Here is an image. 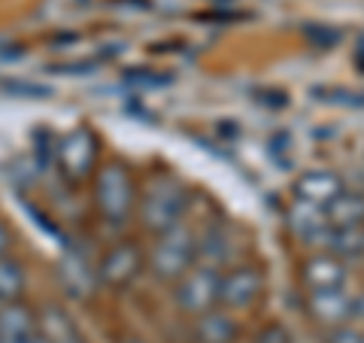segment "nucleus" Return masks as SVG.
I'll list each match as a JSON object with an SVG mask.
<instances>
[{
	"instance_id": "f03ea898",
	"label": "nucleus",
	"mask_w": 364,
	"mask_h": 343,
	"mask_svg": "<svg viewBox=\"0 0 364 343\" xmlns=\"http://www.w3.org/2000/svg\"><path fill=\"white\" fill-rule=\"evenodd\" d=\"M136 189L131 170L122 162H109L95 170V207L107 225H124L134 213Z\"/></svg>"
},
{
	"instance_id": "39448f33",
	"label": "nucleus",
	"mask_w": 364,
	"mask_h": 343,
	"mask_svg": "<svg viewBox=\"0 0 364 343\" xmlns=\"http://www.w3.org/2000/svg\"><path fill=\"white\" fill-rule=\"evenodd\" d=\"M219 280L222 273L215 270V265H200L186 270L176 280V292H173L176 307L188 316H200L213 310L219 304Z\"/></svg>"
},
{
	"instance_id": "0eeeda50",
	"label": "nucleus",
	"mask_w": 364,
	"mask_h": 343,
	"mask_svg": "<svg viewBox=\"0 0 364 343\" xmlns=\"http://www.w3.org/2000/svg\"><path fill=\"white\" fill-rule=\"evenodd\" d=\"M261 292H264V273L252 265L228 270L219 280V304L225 310H243V307L255 304Z\"/></svg>"
},
{
	"instance_id": "9b49d317",
	"label": "nucleus",
	"mask_w": 364,
	"mask_h": 343,
	"mask_svg": "<svg viewBox=\"0 0 364 343\" xmlns=\"http://www.w3.org/2000/svg\"><path fill=\"white\" fill-rule=\"evenodd\" d=\"M289 228L291 234L304 240L310 246H322L328 234H331V225L325 219V210L316 207V204H306V201H294V207L289 210Z\"/></svg>"
},
{
	"instance_id": "412c9836",
	"label": "nucleus",
	"mask_w": 364,
	"mask_h": 343,
	"mask_svg": "<svg viewBox=\"0 0 364 343\" xmlns=\"http://www.w3.org/2000/svg\"><path fill=\"white\" fill-rule=\"evenodd\" d=\"M124 83L134 85V88H167L173 85V76L170 73H158V70H128L124 73Z\"/></svg>"
},
{
	"instance_id": "c756f323",
	"label": "nucleus",
	"mask_w": 364,
	"mask_h": 343,
	"mask_svg": "<svg viewBox=\"0 0 364 343\" xmlns=\"http://www.w3.org/2000/svg\"><path fill=\"white\" fill-rule=\"evenodd\" d=\"M119 343H146V340H140V337H124V340H119Z\"/></svg>"
},
{
	"instance_id": "7ed1b4c3",
	"label": "nucleus",
	"mask_w": 364,
	"mask_h": 343,
	"mask_svg": "<svg viewBox=\"0 0 364 343\" xmlns=\"http://www.w3.org/2000/svg\"><path fill=\"white\" fill-rule=\"evenodd\" d=\"M195 261H198V237L191 234V228L176 225V228H170V231L158 234L146 268H149L155 280L176 283L182 273L195 268Z\"/></svg>"
},
{
	"instance_id": "6ab92c4d",
	"label": "nucleus",
	"mask_w": 364,
	"mask_h": 343,
	"mask_svg": "<svg viewBox=\"0 0 364 343\" xmlns=\"http://www.w3.org/2000/svg\"><path fill=\"white\" fill-rule=\"evenodd\" d=\"M304 40L313 46L318 52H328V49H337L340 40H343V31L334 28V25H318V21H306L304 25Z\"/></svg>"
},
{
	"instance_id": "aec40b11",
	"label": "nucleus",
	"mask_w": 364,
	"mask_h": 343,
	"mask_svg": "<svg viewBox=\"0 0 364 343\" xmlns=\"http://www.w3.org/2000/svg\"><path fill=\"white\" fill-rule=\"evenodd\" d=\"M0 88L13 97H31V100H43V97H52V88L49 85H40V83H28V79H6L0 83Z\"/></svg>"
},
{
	"instance_id": "b1692460",
	"label": "nucleus",
	"mask_w": 364,
	"mask_h": 343,
	"mask_svg": "<svg viewBox=\"0 0 364 343\" xmlns=\"http://www.w3.org/2000/svg\"><path fill=\"white\" fill-rule=\"evenodd\" d=\"M328 343H361V334L355 328H349V325H337V328H331Z\"/></svg>"
},
{
	"instance_id": "7c9ffc66",
	"label": "nucleus",
	"mask_w": 364,
	"mask_h": 343,
	"mask_svg": "<svg viewBox=\"0 0 364 343\" xmlns=\"http://www.w3.org/2000/svg\"><path fill=\"white\" fill-rule=\"evenodd\" d=\"M210 4H215V6H228V4H234V0H210Z\"/></svg>"
},
{
	"instance_id": "9d476101",
	"label": "nucleus",
	"mask_w": 364,
	"mask_h": 343,
	"mask_svg": "<svg viewBox=\"0 0 364 343\" xmlns=\"http://www.w3.org/2000/svg\"><path fill=\"white\" fill-rule=\"evenodd\" d=\"M306 310L316 319L318 325L337 328L346 325L352 319V295H346L343 289H325V292H310L306 298Z\"/></svg>"
},
{
	"instance_id": "f3484780",
	"label": "nucleus",
	"mask_w": 364,
	"mask_h": 343,
	"mask_svg": "<svg viewBox=\"0 0 364 343\" xmlns=\"http://www.w3.org/2000/svg\"><path fill=\"white\" fill-rule=\"evenodd\" d=\"M40 334H46L52 343H73L79 340V328L73 325V319L67 316L58 304H49L43 307V316H40Z\"/></svg>"
},
{
	"instance_id": "20e7f679",
	"label": "nucleus",
	"mask_w": 364,
	"mask_h": 343,
	"mask_svg": "<svg viewBox=\"0 0 364 343\" xmlns=\"http://www.w3.org/2000/svg\"><path fill=\"white\" fill-rule=\"evenodd\" d=\"M97 155H100V140L91 128H73L55 143V162L67 182H85L97 170Z\"/></svg>"
},
{
	"instance_id": "423d86ee",
	"label": "nucleus",
	"mask_w": 364,
	"mask_h": 343,
	"mask_svg": "<svg viewBox=\"0 0 364 343\" xmlns=\"http://www.w3.org/2000/svg\"><path fill=\"white\" fill-rule=\"evenodd\" d=\"M146 268V258H143V249L131 243V240H124V243H116L109 246L104 258L97 261V283L107 285V289H128V285L140 277V270Z\"/></svg>"
},
{
	"instance_id": "f257e3e1",
	"label": "nucleus",
	"mask_w": 364,
	"mask_h": 343,
	"mask_svg": "<svg viewBox=\"0 0 364 343\" xmlns=\"http://www.w3.org/2000/svg\"><path fill=\"white\" fill-rule=\"evenodd\" d=\"M191 194L173 176H152L140 198V225L149 234H164L170 228L182 225V216L188 210Z\"/></svg>"
},
{
	"instance_id": "cd10ccee",
	"label": "nucleus",
	"mask_w": 364,
	"mask_h": 343,
	"mask_svg": "<svg viewBox=\"0 0 364 343\" xmlns=\"http://www.w3.org/2000/svg\"><path fill=\"white\" fill-rule=\"evenodd\" d=\"M355 67L364 73V33L358 37V46H355Z\"/></svg>"
},
{
	"instance_id": "4be33fe9",
	"label": "nucleus",
	"mask_w": 364,
	"mask_h": 343,
	"mask_svg": "<svg viewBox=\"0 0 364 343\" xmlns=\"http://www.w3.org/2000/svg\"><path fill=\"white\" fill-rule=\"evenodd\" d=\"M252 343H291V334L286 331V325L267 322L264 328L255 331V340H252Z\"/></svg>"
},
{
	"instance_id": "4468645a",
	"label": "nucleus",
	"mask_w": 364,
	"mask_h": 343,
	"mask_svg": "<svg viewBox=\"0 0 364 343\" xmlns=\"http://www.w3.org/2000/svg\"><path fill=\"white\" fill-rule=\"evenodd\" d=\"M237 337H240V325L222 310L200 313L195 328H191V340L195 343H237Z\"/></svg>"
},
{
	"instance_id": "1a4fd4ad",
	"label": "nucleus",
	"mask_w": 364,
	"mask_h": 343,
	"mask_svg": "<svg viewBox=\"0 0 364 343\" xmlns=\"http://www.w3.org/2000/svg\"><path fill=\"white\" fill-rule=\"evenodd\" d=\"M301 283L310 292H325V289H343L346 283V265L331 253L310 255L301 265Z\"/></svg>"
},
{
	"instance_id": "a878e982",
	"label": "nucleus",
	"mask_w": 364,
	"mask_h": 343,
	"mask_svg": "<svg viewBox=\"0 0 364 343\" xmlns=\"http://www.w3.org/2000/svg\"><path fill=\"white\" fill-rule=\"evenodd\" d=\"M9 249H13V234H9V228L0 222V255H9Z\"/></svg>"
},
{
	"instance_id": "f8f14e48",
	"label": "nucleus",
	"mask_w": 364,
	"mask_h": 343,
	"mask_svg": "<svg viewBox=\"0 0 364 343\" xmlns=\"http://www.w3.org/2000/svg\"><path fill=\"white\" fill-rule=\"evenodd\" d=\"M37 334V316L25 301L0 304V343H28Z\"/></svg>"
},
{
	"instance_id": "2f4dec72",
	"label": "nucleus",
	"mask_w": 364,
	"mask_h": 343,
	"mask_svg": "<svg viewBox=\"0 0 364 343\" xmlns=\"http://www.w3.org/2000/svg\"><path fill=\"white\" fill-rule=\"evenodd\" d=\"M73 343H85V340H82V337H79V340H73Z\"/></svg>"
},
{
	"instance_id": "dca6fc26",
	"label": "nucleus",
	"mask_w": 364,
	"mask_h": 343,
	"mask_svg": "<svg viewBox=\"0 0 364 343\" xmlns=\"http://www.w3.org/2000/svg\"><path fill=\"white\" fill-rule=\"evenodd\" d=\"M28 273L13 255H0V304H13L25 298Z\"/></svg>"
},
{
	"instance_id": "bb28decb",
	"label": "nucleus",
	"mask_w": 364,
	"mask_h": 343,
	"mask_svg": "<svg viewBox=\"0 0 364 343\" xmlns=\"http://www.w3.org/2000/svg\"><path fill=\"white\" fill-rule=\"evenodd\" d=\"M352 319H364V292L352 298Z\"/></svg>"
},
{
	"instance_id": "5701e85b",
	"label": "nucleus",
	"mask_w": 364,
	"mask_h": 343,
	"mask_svg": "<svg viewBox=\"0 0 364 343\" xmlns=\"http://www.w3.org/2000/svg\"><path fill=\"white\" fill-rule=\"evenodd\" d=\"M252 97L258 100V104L270 107V110H282L289 104V95L286 91H277V88H258V91H252Z\"/></svg>"
},
{
	"instance_id": "2eb2a0df",
	"label": "nucleus",
	"mask_w": 364,
	"mask_h": 343,
	"mask_svg": "<svg viewBox=\"0 0 364 343\" xmlns=\"http://www.w3.org/2000/svg\"><path fill=\"white\" fill-rule=\"evenodd\" d=\"M322 210H325V219L331 228H361L364 225V194L343 189Z\"/></svg>"
},
{
	"instance_id": "473e14b6",
	"label": "nucleus",
	"mask_w": 364,
	"mask_h": 343,
	"mask_svg": "<svg viewBox=\"0 0 364 343\" xmlns=\"http://www.w3.org/2000/svg\"><path fill=\"white\" fill-rule=\"evenodd\" d=\"M361 343H364V337H361Z\"/></svg>"
},
{
	"instance_id": "c85d7f7f",
	"label": "nucleus",
	"mask_w": 364,
	"mask_h": 343,
	"mask_svg": "<svg viewBox=\"0 0 364 343\" xmlns=\"http://www.w3.org/2000/svg\"><path fill=\"white\" fill-rule=\"evenodd\" d=\"M28 343H52V340H49V337H46V334H40V331H37V334H33V337H31Z\"/></svg>"
},
{
	"instance_id": "6e6552de",
	"label": "nucleus",
	"mask_w": 364,
	"mask_h": 343,
	"mask_svg": "<svg viewBox=\"0 0 364 343\" xmlns=\"http://www.w3.org/2000/svg\"><path fill=\"white\" fill-rule=\"evenodd\" d=\"M343 189H346V182L337 170H306V174H301L291 186L294 198L316 204V207H328Z\"/></svg>"
},
{
	"instance_id": "393cba45",
	"label": "nucleus",
	"mask_w": 364,
	"mask_h": 343,
	"mask_svg": "<svg viewBox=\"0 0 364 343\" xmlns=\"http://www.w3.org/2000/svg\"><path fill=\"white\" fill-rule=\"evenodd\" d=\"M95 61H73V64H58V67H55V70H58V73H70V76H79V73H91V70H95Z\"/></svg>"
},
{
	"instance_id": "ddd939ff",
	"label": "nucleus",
	"mask_w": 364,
	"mask_h": 343,
	"mask_svg": "<svg viewBox=\"0 0 364 343\" xmlns=\"http://www.w3.org/2000/svg\"><path fill=\"white\" fill-rule=\"evenodd\" d=\"M58 280H61L64 292L70 295V298H88L91 289H95V283H97V270L88 268L82 253L70 249L58 265Z\"/></svg>"
},
{
	"instance_id": "a211bd4d",
	"label": "nucleus",
	"mask_w": 364,
	"mask_h": 343,
	"mask_svg": "<svg viewBox=\"0 0 364 343\" xmlns=\"http://www.w3.org/2000/svg\"><path fill=\"white\" fill-rule=\"evenodd\" d=\"M325 246H328V253L337 255L340 261L361 258L364 255V225L361 228H331Z\"/></svg>"
}]
</instances>
